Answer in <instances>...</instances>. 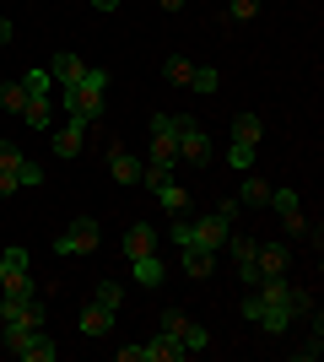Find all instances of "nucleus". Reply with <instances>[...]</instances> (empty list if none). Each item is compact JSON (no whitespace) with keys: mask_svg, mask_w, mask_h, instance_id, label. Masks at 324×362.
I'll list each match as a JSON object with an SVG mask.
<instances>
[{"mask_svg":"<svg viewBox=\"0 0 324 362\" xmlns=\"http://www.w3.org/2000/svg\"><path fill=\"white\" fill-rule=\"evenodd\" d=\"M60 92H65L71 119H87V124H92L97 114H103V98H108V71H103V65H87L76 87H60Z\"/></svg>","mask_w":324,"mask_h":362,"instance_id":"1","label":"nucleus"},{"mask_svg":"<svg viewBox=\"0 0 324 362\" xmlns=\"http://www.w3.org/2000/svg\"><path fill=\"white\" fill-rule=\"evenodd\" d=\"M157 173H173L179 168V114H152V163Z\"/></svg>","mask_w":324,"mask_h":362,"instance_id":"2","label":"nucleus"},{"mask_svg":"<svg viewBox=\"0 0 324 362\" xmlns=\"http://www.w3.org/2000/svg\"><path fill=\"white\" fill-rule=\"evenodd\" d=\"M97 243H103V227H97V216H76V222L65 227L60 238H54V255H97Z\"/></svg>","mask_w":324,"mask_h":362,"instance_id":"3","label":"nucleus"},{"mask_svg":"<svg viewBox=\"0 0 324 362\" xmlns=\"http://www.w3.org/2000/svg\"><path fill=\"white\" fill-rule=\"evenodd\" d=\"M179 163H195V168L211 163V136L195 119H179Z\"/></svg>","mask_w":324,"mask_h":362,"instance_id":"4","label":"nucleus"},{"mask_svg":"<svg viewBox=\"0 0 324 362\" xmlns=\"http://www.w3.org/2000/svg\"><path fill=\"white\" fill-rule=\"evenodd\" d=\"M222 243H227V216H195V249L205 255H222Z\"/></svg>","mask_w":324,"mask_h":362,"instance_id":"5","label":"nucleus"},{"mask_svg":"<svg viewBox=\"0 0 324 362\" xmlns=\"http://www.w3.org/2000/svg\"><path fill=\"white\" fill-rule=\"evenodd\" d=\"M81 141H87V119H65L60 130H54V157H81Z\"/></svg>","mask_w":324,"mask_h":362,"instance_id":"6","label":"nucleus"},{"mask_svg":"<svg viewBox=\"0 0 324 362\" xmlns=\"http://www.w3.org/2000/svg\"><path fill=\"white\" fill-rule=\"evenodd\" d=\"M254 265H260L265 276H287L292 249H287V243H254Z\"/></svg>","mask_w":324,"mask_h":362,"instance_id":"7","label":"nucleus"},{"mask_svg":"<svg viewBox=\"0 0 324 362\" xmlns=\"http://www.w3.org/2000/svg\"><path fill=\"white\" fill-rule=\"evenodd\" d=\"M108 173H114V184H140V157L130 146H114L108 151Z\"/></svg>","mask_w":324,"mask_h":362,"instance_id":"8","label":"nucleus"},{"mask_svg":"<svg viewBox=\"0 0 324 362\" xmlns=\"http://www.w3.org/2000/svg\"><path fill=\"white\" fill-rule=\"evenodd\" d=\"M81 335H87V341H103V335H114V308L92 303V308L81 314Z\"/></svg>","mask_w":324,"mask_h":362,"instance_id":"9","label":"nucleus"},{"mask_svg":"<svg viewBox=\"0 0 324 362\" xmlns=\"http://www.w3.org/2000/svg\"><path fill=\"white\" fill-rule=\"evenodd\" d=\"M140 255H157V233L146 222H136L124 233V259H140Z\"/></svg>","mask_w":324,"mask_h":362,"instance_id":"10","label":"nucleus"},{"mask_svg":"<svg viewBox=\"0 0 324 362\" xmlns=\"http://www.w3.org/2000/svg\"><path fill=\"white\" fill-rule=\"evenodd\" d=\"M81 71H87V60H81V54H54V71H49V81H54V87H76Z\"/></svg>","mask_w":324,"mask_h":362,"instance_id":"11","label":"nucleus"},{"mask_svg":"<svg viewBox=\"0 0 324 362\" xmlns=\"http://www.w3.org/2000/svg\"><path fill=\"white\" fill-rule=\"evenodd\" d=\"M152 195L162 200V211H173V216H189V189H184V184L162 179V184H157V189H152Z\"/></svg>","mask_w":324,"mask_h":362,"instance_id":"12","label":"nucleus"},{"mask_svg":"<svg viewBox=\"0 0 324 362\" xmlns=\"http://www.w3.org/2000/svg\"><path fill=\"white\" fill-rule=\"evenodd\" d=\"M270 206L281 211L287 233H303V206H297V195H292V189H270Z\"/></svg>","mask_w":324,"mask_h":362,"instance_id":"13","label":"nucleus"},{"mask_svg":"<svg viewBox=\"0 0 324 362\" xmlns=\"http://www.w3.org/2000/svg\"><path fill=\"white\" fill-rule=\"evenodd\" d=\"M179 357H184V346H179L168 330L157 335V341H146V346H140V362H179Z\"/></svg>","mask_w":324,"mask_h":362,"instance_id":"14","label":"nucleus"},{"mask_svg":"<svg viewBox=\"0 0 324 362\" xmlns=\"http://www.w3.org/2000/svg\"><path fill=\"white\" fill-rule=\"evenodd\" d=\"M260 136H265L260 114H238V119H232V141H238V146H260Z\"/></svg>","mask_w":324,"mask_h":362,"instance_id":"15","label":"nucleus"},{"mask_svg":"<svg viewBox=\"0 0 324 362\" xmlns=\"http://www.w3.org/2000/svg\"><path fill=\"white\" fill-rule=\"evenodd\" d=\"M179 346H184V357H189V351H205V346H211V330L195 325V319H184V325H179Z\"/></svg>","mask_w":324,"mask_h":362,"instance_id":"16","label":"nucleus"},{"mask_svg":"<svg viewBox=\"0 0 324 362\" xmlns=\"http://www.w3.org/2000/svg\"><path fill=\"white\" fill-rule=\"evenodd\" d=\"M130 271H136V281H140V287H162V259H157V255L130 259Z\"/></svg>","mask_w":324,"mask_h":362,"instance_id":"17","label":"nucleus"},{"mask_svg":"<svg viewBox=\"0 0 324 362\" xmlns=\"http://www.w3.org/2000/svg\"><path fill=\"white\" fill-rule=\"evenodd\" d=\"M0 287H6V298H38V281H32L28 271H11V276H0Z\"/></svg>","mask_w":324,"mask_h":362,"instance_id":"18","label":"nucleus"},{"mask_svg":"<svg viewBox=\"0 0 324 362\" xmlns=\"http://www.w3.org/2000/svg\"><path fill=\"white\" fill-rule=\"evenodd\" d=\"M211 265H216V255H205V249H184V276H189V281H205Z\"/></svg>","mask_w":324,"mask_h":362,"instance_id":"19","label":"nucleus"},{"mask_svg":"<svg viewBox=\"0 0 324 362\" xmlns=\"http://www.w3.org/2000/svg\"><path fill=\"white\" fill-rule=\"evenodd\" d=\"M0 108H6V114H22V108H28V87H22V81H6V87H0Z\"/></svg>","mask_w":324,"mask_h":362,"instance_id":"20","label":"nucleus"},{"mask_svg":"<svg viewBox=\"0 0 324 362\" xmlns=\"http://www.w3.org/2000/svg\"><path fill=\"white\" fill-rule=\"evenodd\" d=\"M22 119H28L32 130H49V119H54V114H49V98H28V108H22Z\"/></svg>","mask_w":324,"mask_h":362,"instance_id":"21","label":"nucleus"},{"mask_svg":"<svg viewBox=\"0 0 324 362\" xmlns=\"http://www.w3.org/2000/svg\"><path fill=\"white\" fill-rule=\"evenodd\" d=\"M162 76H168L173 87H189V76H195V65H189L184 54H168V65H162Z\"/></svg>","mask_w":324,"mask_h":362,"instance_id":"22","label":"nucleus"},{"mask_svg":"<svg viewBox=\"0 0 324 362\" xmlns=\"http://www.w3.org/2000/svg\"><path fill=\"white\" fill-rule=\"evenodd\" d=\"M92 303H103V308H114V314H119V303H124V287L103 276V281H97V292H92Z\"/></svg>","mask_w":324,"mask_h":362,"instance_id":"23","label":"nucleus"},{"mask_svg":"<svg viewBox=\"0 0 324 362\" xmlns=\"http://www.w3.org/2000/svg\"><path fill=\"white\" fill-rule=\"evenodd\" d=\"M238 206H270V184H265V179H248L244 195H238Z\"/></svg>","mask_w":324,"mask_h":362,"instance_id":"24","label":"nucleus"},{"mask_svg":"<svg viewBox=\"0 0 324 362\" xmlns=\"http://www.w3.org/2000/svg\"><path fill=\"white\" fill-rule=\"evenodd\" d=\"M189 87H195V92H216V87H222V71H216V65H195Z\"/></svg>","mask_w":324,"mask_h":362,"instance_id":"25","label":"nucleus"},{"mask_svg":"<svg viewBox=\"0 0 324 362\" xmlns=\"http://www.w3.org/2000/svg\"><path fill=\"white\" fill-rule=\"evenodd\" d=\"M254 151H260V146H238V141H232V146H227V168H232V173H248V168H254Z\"/></svg>","mask_w":324,"mask_h":362,"instance_id":"26","label":"nucleus"},{"mask_svg":"<svg viewBox=\"0 0 324 362\" xmlns=\"http://www.w3.org/2000/svg\"><path fill=\"white\" fill-rule=\"evenodd\" d=\"M28 265H32V259H28V249H16V243L6 249V255H0V276H11V271H28Z\"/></svg>","mask_w":324,"mask_h":362,"instance_id":"27","label":"nucleus"},{"mask_svg":"<svg viewBox=\"0 0 324 362\" xmlns=\"http://www.w3.org/2000/svg\"><path fill=\"white\" fill-rule=\"evenodd\" d=\"M168 238L179 243V249H195V222H189V216H179V222L168 227Z\"/></svg>","mask_w":324,"mask_h":362,"instance_id":"28","label":"nucleus"},{"mask_svg":"<svg viewBox=\"0 0 324 362\" xmlns=\"http://www.w3.org/2000/svg\"><path fill=\"white\" fill-rule=\"evenodd\" d=\"M22 87H28V98H49L54 81H49V71H28V76H22Z\"/></svg>","mask_w":324,"mask_h":362,"instance_id":"29","label":"nucleus"},{"mask_svg":"<svg viewBox=\"0 0 324 362\" xmlns=\"http://www.w3.org/2000/svg\"><path fill=\"white\" fill-rule=\"evenodd\" d=\"M0 168H22V146H16V141H0Z\"/></svg>","mask_w":324,"mask_h":362,"instance_id":"30","label":"nucleus"},{"mask_svg":"<svg viewBox=\"0 0 324 362\" xmlns=\"http://www.w3.org/2000/svg\"><path fill=\"white\" fill-rule=\"evenodd\" d=\"M254 11H260V0H232V6H227V16H232V22H248Z\"/></svg>","mask_w":324,"mask_h":362,"instance_id":"31","label":"nucleus"},{"mask_svg":"<svg viewBox=\"0 0 324 362\" xmlns=\"http://www.w3.org/2000/svg\"><path fill=\"white\" fill-rule=\"evenodd\" d=\"M16 179H22V184H44V168H38V163H28V157H22V168H16Z\"/></svg>","mask_w":324,"mask_h":362,"instance_id":"32","label":"nucleus"},{"mask_svg":"<svg viewBox=\"0 0 324 362\" xmlns=\"http://www.w3.org/2000/svg\"><path fill=\"white\" fill-rule=\"evenodd\" d=\"M238 276H244V287H260V281H265V271L254 265V259H244V265H238Z\"/></svg>","mask_w":324,"mask_h":362,"instance_id":"33","label":"nucleus"},{"mask_svg":"<svg viewBox=\"0 0 324 362\" xmlns=\"http://www.w3.org/2000/svg\"><path fill=\"white\" fill-rule=\"evenodd\" d=\"M227 249H232V259H238V265H244V259H254V238H232Z\"/></svg>","mask_w":324,"mask_h":362,"instance_id":"34","label":"nucleus"},{"mask_svg":"<svg viewBox=\"0 0 324 362\" xmlns=\"http://www.w3.org/2000/svg\"><path fill=\"white\" fill-rule=\"evenodd\" d=\"M16 189H22V179H16L11 168H0V200H6V195H16Z\"/></svg>","mask_w":324,"mask_h":362,"instance_id":"35","label":"nucleus"},{"mask_svg":"<svg viewBox=\"0 0 324 362\" xmlns=\"http://www.w3.org/2000/svg\"><path fill=\"white\" fill-rule=\"evenodd\" d=\"M92 6H97V11H119L124 0H92Z\"/></svg>","mask_w":324,"mask_h":362,"instance_id":"36","label":"nucleus"},{"mask_svg":"<svg viewBox=\"0 0 324 362\" xmlns=\"http://www.w3.org/2000/svg\"><path fill=\"white\" fill-rule=\"evenodd\" d=\"M0 44H11V22L6 16H0Z\"/></svg>","mask_w":324,"mask_h":362,"instance_id":"37","label":"nucleus"},{"mask_svg":"<svg viewBox=\"0 0 324 362\" xmlns=\"http://www.w3.org/2000/svg\"><path fill=\"white\" fill-rule=\"evenodd\" d=\"M157 6H162V11H184V0H157Z\"/></svg>","mask_w":324,"mask_h":362,"instance_id":"38","label":"nucleus"}]
</instances>
